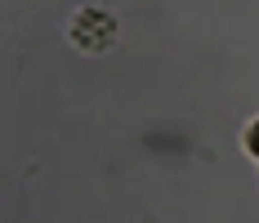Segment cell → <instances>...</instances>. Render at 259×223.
Instances as JSON below:
<instances>
[{
	"label": "cell",
	"instance_id": "6da1fadb",
	"mask_svg": "<svg viewBox=\"0 0 259 223\" xmlns=\"http://www.w3.org/2000/svg\"><path fill=\"white\" fill-rule=\"evenodd\" d=\"M67 36H72L76 50H90V54L112 50L116 45V18L107 9H80L72 18V27H67Z\"/></svg>",
	"mask_w": 259,
	"mask_h": 223
},
{
	"label": "cell",
	"instance_id": "7a4b0ae2",
	"mask_svg": "<svg viewBox=\"0 0 259 223\" xmlns=\"http://www.w3.org/2000/svg\"><path fill=\"white\" fill-rule=\"evenodd\" d=\"M246 152H250V156H259V121L246 129Z\"/></svg>",
	"mask_w": 259,
	"mask_h": 223
}]
</instances>
